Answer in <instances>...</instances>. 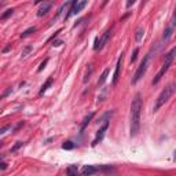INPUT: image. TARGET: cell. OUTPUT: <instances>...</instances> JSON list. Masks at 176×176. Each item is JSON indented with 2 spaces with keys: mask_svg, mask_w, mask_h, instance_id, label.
I'll return each mask as SVG.
<instances>
[{
  "mask_svg": "<svg viewBox=\"0 0 176 176\" xmlns=\"http://www.w3.org/2000/svg\"><path fill=\"white\" fill-rule=\"evenodd\" d=\"M135 2H136V0H127V9H131Z\"/></svg>",
  "mask_w": 176,
  "mask_h": 176,
  "instance_id": "f1b7e54d",
  "label": "cell"
},
{
  "mask_svg": "<svg viewBox=\"0 0 176 176\" xmlns=\"http://www.w3.org/2000/svg\"><path fill=\"white\" fill-rule=\"evenodd\" d=\"M88 0H72L70 3V9H69V13L65 15V21L69 20L72 15H77L78 13H81V10L87 6Z\"/></svg>",
  "mask_w": 176,
  "mask_h": 176,
  "instance_id": "277c9868",
  "label": "cell"
},
{
  "mask_svg": "<svg viewBox=\"0 0 176 176\" xmlns=\"http://www.w3.org/2000/svg\"><path fill=\"white\" fill-rule=\"evenodd\" d=\"M176 92V83H169L167 85L165 88L161 91V94L158 95V98L156 99V103H154V107H153V110H154V113L156 111H158L161 107L165 105L168 100L171 99V96L173 95V94Z\"/></svg>",
  "mask_w": 176,
  "mask_h": 176,
  "instance_id": "7a4b0ae2",
  "label": "cell"
},
{
  "mask_svg": "<svg viewBox=\"0 0 176 176\" xmlns=\"http://www.w3.org/2000/svg\"><path fill=\"white\" fill-rule=\"evenodd\" d=\"M9 129H11V125H4L2 129H0V133L4 135V133H6V131H9Z\"/></svg>",
  "mask_w": 176,
  "mask_h": 176,
  "instance_id": "4316f807",
  "label": "cell"
},
{
  "mask_svg": "<svg viewBox=\"0 0 176 176\" xmlns=\"http://www.w3.org/2000/svg\"><path fill=\"white\" fill-rule=\"evenodd\" d=\"M96 172H99V168H96V167H94V165H85L83 169H81V173L85 175V176H89V175H94V173H96Z\"/></svg>",
  "mask_w": 176,
  "mask_h": 176,
  "instance_id": "9c48e42d",
  "label": "cell"
},
{
  "mask_svg": "<svg viewBox=\"0 0 176 176\" xmlns=\"http://www.w3.org/2000/svg\"><path fill=\"white\" fill-rule=\"evenodd\" d=\"M140 113H142V98L138 92L131 103V136H136L140 129Z\"/></svg>",
  "mask_w": 176,
  "mask_h": 176,
  "instance_id": "6da1fadb",
  "label": "cell"
},
{
  "mask_svg": "<svg viewBox=\"0 0 176 176\" xmlns=\"http://www.w3.org/2000/svg\"><path fill=\"white\" fill-rule=\"evenodd\" d=\"M107 128H109V121H106L105 124L100 127L99 128V131L96 132V136H95V139L92 140V143H91V146L92 147H95L96 145H99L100 142L103 140V138H105V133H106V131H107Z\"/></svg>",
  "mask_w": 176,
  "mask_h": 176,
  "instance_id": "8992f818",
  "label": "cell"
},
{
  "mask_svg": "<svg viewBox=\"0 0 176 176\" xmlns=\"http://www.w3.org/2000/svg\"><path fill=\"white\" fill-rule=\"evenodd\" d=\"M62 44H63L62 40H54V42H52V47H59V46H62Z\"/></svg>",
  "mask_w": 176,
  "mask_h": 176,
  "instance_id": "484cf974",
  "label": "cell"
},
{
  "mask_svg": "<svg viewBox=\"0 0 176 176\" xmlns=\"http://www.w3.org/2000/svg\"><path fill=\"white\" fill-rule=\"evenodd\" d=\"M33 50V47L32 46H26V47H24V50H22V52H21V57L22 58H25V57H28L29 54H31V51Z\"/></svg>",
  "mask_w": 176,
  "mask_h": 176,
  "instance_id": "ffe728a7",
  "label": "cell"
},
{
  "mask_svg": "<svg viewBox=\"0 0 176 176\" xmlns=\"http://www.w3.org/2000/svg\"><path fill=\"white\" fill-rule=\"evenodd\" d=\"M14 14V10L13 9H9V10H6V13H3V15H2V18H0V20L2 21H6L7 18L9 17H11Z\"/></svg>",
  "mask_w": 176,
  "mask_h": 176,
  "instance_id": "44dd1931",
  "label": "cell"
},
{
  "mask_svg": "<svg viewBox=\"0 0 176 176\" xmlns=\"http://www.w3.org/2000/svg\"><path fill=\"white\" fill-rule=\"evenodd\" d=\"M138 54H139V48H135L133 52H132V55H131V62H135V61H136Z\"/></svg>",
  "mask_w": 176,
  "mask_h": 176,
  "instance_id": "603a6c76",
  "label": "cell"
},
{
  "mask_svg": "<svg viewBox=\"0 0 176 176\" xmlns=\"http://www.w3.org/2000/svg\"><path fill=\"white\" fill-rule=\"evenodd\" d=\"M146 2H147V0H142V4H140V7H143V6L146 4Z\"/></svg>",
  "mask_w": 176,
  "mask_h": 176,
  "instance_id": "d6a6232c",
  "label": "cell"
},
{
  "mask_svg": "<svg viewBox=\"0 0 176 176\" xmlns=\"http://www.w3.org/2000/svg\"><path fill=\"white\" fill-rule=\"evenodd\" d=\"M10 92H11V88H9V89H7V91H6L4 94H3V98H6V96H7V95H9V94H10Z\"/></svg>",
  "mask_w": 176,
  "mask_h": 176,
  "instance_id": "1f68e13d",
  "label": "cell"
},
{
  "mask_svg": "<svg viewBox=\"0 0 176 176\" xmlns=\"http://www.w3.org/2000/svg\"><path fill=\"white\" fill-rule=\"evenodd\" d=\"M62 149H63V150H73V149H74V143L72 140H66L65 143L62 145Z\"/></svg>",
  "mask_w": 176,
  "mask_h": 176,
  "instance_id": "ac0fdd59",
  "label": "cell"
},
{
  "mask_svg": "<svg viewBox=\"0 0 176 176\" xmlns=\"http://www.w3.org/2000/svg\"><path fill=\"white\" fill-rule=\"evenodd\" d=\"M35 32H36V26H31V28H28L26 31H24L21 33V37H22V39H25V37L31 36L32 33H35Z\"/></svg>",
  "mask_w": 176,
  "mask_h": 176,
  "instance_id": "9a60e30c",
  "label": "cell"
},
{
  "mask_svg": "<svg viewBox=\"0 0 176 176\" xmlns=\"http://www.w3.org/2000/svg\"><path fill=\"white\" fill-rule=\"evenodd\" d=\"M143 36H145V31H143V28H138V29H136V35H135V40H136V42L139 43L140 40L143 39Z\"/></svg>",
  "mask_w": 176,
  "mask_h": 176,
  "instance_id": "2e32d148",
  "label": "cell"
},
{
  "mask_svg": "<svg viewBox=\"0 0 176 176\" xmlns=\"http://www.w3.org/2000/svg\"><path fill=\"white\" fill-rule=\"evenodd\" d=\"M149 62H150V54H146V55H145V58L142 59L140 65L138 66L136 72H135V74H133L132 84H136L138 81H139L140 78L146 74V70H147V67H149Z\"/></svg>",
  "mask_w": 176,
  "mask_h": 176,
  "instance_id": "3957f363",
  "label": "cell"
},
{
  "mask_svg": "<svg viewBox=\"0 0 176 176\" xmlns=\"http://www.w3.org/2000/svg\"><path fill=\"white\" fill-rule=\"evenodd\" d=\"M173 160L176 161V150H175V153H173Z\"/></svg>",
  "mask_w": 176,
  "mask_h": 176,
  "instance_id": "e575fe53",
  "label": "cell"
},
{
  "mask_svg": "<svg viewBox=\"0 0 176 176\" xmlns=\"http://www.w3.org/2000/svg\"><path fill=\"white\" fill-rule=\"evenodd\" d=\"M94 116H95V113H89L87 117L84 118V121H83V124H81V128H80V133H83L84 132V129H85V127H87L89 124V121L94 118Z\"/></svg>",
  "mask_w": 176,
  "mask_h": 176,
  "instance_id": "7c38bea8",
  "label": "cell"
},
{
  "mask_svg": "<svg viewBox=\"0 0 176 176\" xmlns=\"http://www.w3.org/2000/svg\"><path fill=\"white\" fill-rule=\"evenodd\" d=\"M111 32H113V29L110 28V29H107V31L103 33V36L99 39V47H98V50H102V48L106 46V43L109 42V39H110V36H111Z\"/></svg>",
  "mask_w": 176,
  "mask_h": 176,
  "instance_id": "ba28073f",
  "label": "cell"
},
{
  "mask_svg": "<svg viewBox=\"0 0 176 176\" xmlns=\"http://www.w3.org/2000/svg\"><path fill=\"white\" fill-rule=\"evenodd\" d=\"M52 83H54V78H52V77H50V78H48V80L46 81V83L43 84V87L40 88V92H39V95H43V94L46 92L47 89H48V88H50L51 85H52Z\"/></svg>",
  "mask_w": 176,
  "mask_h": 176,
  "instance_id": "4fadbf2b",
  "label": "cell"
},
{
  "mask_svg": "<svg viewBox=\"0 0 176 176\" xmlns=\"http://www.w3.org/2000/svg\"><path fill=\"white\" fill-rule=\"evenodd\" d=\"M22 146H24V142H17V143L15 145H14L13 146V147H11V153H13V154H14V153H17L18 150H20V149L22 147Z\"/></svg>",
  "mask_w": 176,
  "mask_h": 176,
  "instance_id": "7402d4cb",
  "label": "cell"
},
{
  "mask_svg": "<svg viewBox=\"0 0 176 176\" xmlns=\"http://www.w3.org/2000/svg\"><path fill=\"white\" fill-rule=\"evenodd\" d=\"M47 63H48V58H46V59H44V61H43L42 63H40V66H39V69H37V70H39V72H42V70L44 69V67L47 66Z\"/></svg>",
  "mask_w": 176,
  "mask_h": 176,
  "instance_id": "cb8c5ba5",
  "label": "cell"
},
{
  "mask_svg": "<svg viewBox=\"0 0 176 176\" xmlns=\"http://www.w3.org/2000/svg\"><path fill=\"white\" fill-rule=\"evenodd\" d=\"M172 61H173V58H172V57H169V55H167V57H165V62H164V65L161 66V69L158 70V73L156 74V77L153 78V85L158 84L160 81H161V78L164 77V74H165V73L168 72V69H169V67H171V65H172Z\"/></svg>",
  "mask_w": 176,
  "mask_h": 176,
  "instance_id": "5b68a950",
  "label": "cell"
},
{
  "mask_svg": "<svg viewBox=\"0 0 176 176\" xmlns=\"http://www.w3.org/2000/svg\"><path fill=\"white\" fill-rule=\"evenodd\" d=\"M173 31H175V29H172L171 26H167L165 31H164V35H162V39H161V42H162V43H167L168 40H169L171 37H172V33H173Z\"/></svg>",
  "mask_w": 176,
  "mask_h": 176,
  "instance_id": "30bf717a",
  "label": "cell"
},
{
  "mask_svg": "<svg viewBox=\"0 0 176 176\" xmlns=\"http://www.w3.org/2000/svg\"><path fill=\"white\" fill-rule=\"evenodd\" d=\"M167 55H169V57H172V58H175V57H176V47H173V48H172V50H171L169 52H168Z\"/></svg>",
  "mask_w": 176,
  "mask_h": 176,
  "instance_id": "83f0119b",
  "label": "cell"
},
{
  "mask_svg": "<svg viewBox=\"0 0 176 176\" xmlns=\"http://www.w3.org/2000/svg\"><path fill=\"white\" fill-rule=\"evenodd\" d=\"M50 9H51V3H46V4H44L42 9L37 11V17H44L48 13V11H50Z\"/></svg>",
  "mask_w": 176,
  "mask_h": 176,
  "instance_id": "5bb4252c",
  "label": "cell"
},
{
  "mask_svg": "<svg viewBox=\"0 0 176 176\" xmlns=\"http://www.w3.org/2000/svg\"><path fill=\"white\" fill-rule=\"evenodd\" d=\"M122 61H124V55H120L118 57V61H117V65H116V69H114V73H113V80H111V83L113 85L117 84L118 81V77H120V70H121V66H122Z\"/></svg>",
  "mask_w": 176,
  "mask_h": 176,
  "instance_id": "52a82bcc",
  "label": "cell"
},
{
  "mask_svg": "<svg viewBox=\"0 0 176 176\" xmlns=\"http://www.w3.org/2000/svg\"><path fill=\"white\" fill-rule=\"evenodd\" d=\"M66 173L70 175V176H74L78 173V169H77V165H70L69 168L66 169Z\"/></svg>",
  "mask_w": 176,
  "mask_h": 176,
  "instance_id": "e0dca14e",
  "label": "cell"
},
{
  "mask_svg": "<svg viewBox=\"0 0 176 176\" xmlns=\"http://www.w3.org/2000/svg\"><path fill=\"white\" fill-rule=\"evenodd\" d=\"M91 73H92V65H88V67H87V72H85V74H84V84H87L88 83V80H89V76H91Z\"/></svg>",
  "mask_w": 176,
  "mask_h": 176,
  "instance_id": "d6986e66",
  "label": "cell"
},
{
  "mask_svg": "<svg viewBox=\"0 0 176 176\" xmlns=\"http://www.w3.org/2000/svg\"><path fill=\"white\" fill-rule=\"evenodd\" d=\"M11 50V46H7V47H4L3 48V54H6V52H9Z\"/></svg>",
  "mask_w": 176,
  "mask_h": 176,
  "instance_id": "f546056e",
  "label": "cell"
},
{
  "mask_svg": "<svg viewBox=\"0 0 176 176\" xmlns=\"http://www.w3.org/2000/svg\"><path fill=\"white\" fill-rule=\"evenodd\" d=\"M109 72H110V70H109V67H106V69L103 70V73L100 74V78L98 80V85H99V87H102V85H103L105 83H106L107 76H109Z\"/></svg>",
  "mask_w": 176,
  "mask_h": 176,
  "instance_id": "8fae6325",
  "label": "cell"
},
{
  "mask_svg": "<svg viewBox=\"0 0 176 176\" xmlns=\"http://www.w3.org/2000/svg\"><path fill=\"white\" fill-rule=\"evenodd\" d=\"M43 0H35V4H39V3H42Z\"/></svg>",
  "mask_w": 176,
  "mask_h": 176,
  "instance_id": "836d02e7",
  "label": "cell"
},
{
  "mask_svg": "<svg viewBox=\"0 0 176 176\" xmlns=\"http://www.w3.org/2000/svg\"><path fill=\"white\" fill-rule=\"evenodd\" d=\"M0 168H2V171H6L7 169V164L6 162H2V167H0Z\"/></svg>",
  "mask_w": 176,
  "mask_h": 176,
  "instance_id": "4dcf8cb0",
  "label": "cell"
},
{
  "mask_svg": "<svg viewBox=\"0 0 176 176\" xmlns=\"http://www.w3.org/2000/svg\"><path fill=\"white\" fill-rule=\"evenodd\" d=\"M99 171H103V172H114V169L111 167H100Z\"/></svg>",
  "mask_w": 176,
  "mask_h": 176,
  "instance_id": "d4e9b609",
  "label": "cell"
}]
</instances>
